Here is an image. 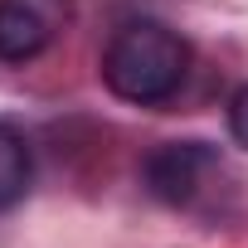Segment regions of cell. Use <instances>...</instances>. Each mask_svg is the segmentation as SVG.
I'll return each instance as SVG.
<instances>
[{
	"instance_id": "cell-1",
	"label": "cell",
	"mask_w": 248,
	"mask_h": 248,
	"mask_svg": "<svg viewBox=\"0 0 248 248\" xmlns=\"http://www.w3.org/2000/svg\"><path fill=\"white\" fill-rule=\"evenodd\" d=\"M190 73V44L161 25V20H132L122 25L102 54V83L112 97L132 107H156L180 93Z\"/></svg>"
},
{
	"instance_id": "cell-2",
	"label": "cell",
	"mask_w": 248,
	"mask_h": 248,
	"mask_svg": "<svg viewBox=\"0 0 248 248\" xmlns=\"http://www.w3.org/2000/svg\"><path fill=\"white\" fill-rule=\"evenodd\" d=\"M219 151L209 141H161L146 166H141V180L151 190V200L161 204H195L209 185V175H219Z\"/></svg>"
},
{
	"instance_id": "cell-3",
	"label": "cell",
	"mask_w": 248,
	"mask_h": 248,
	"mask_svg": "<svg viewBox=\"0 0 248 248\" xmlns=\"http://www.w3.org/2000/svg\"><path fill=\"white\" fill-rule=\"evenodd\" d=\"M73 20V0H0V63L39 59Z\"/></svg>"
},
{
	"instance_id": "cell-4",
	"label": "cell",
	"mask_w": 248,
	"mask_h": 248,
	"mask_svg": "<svg viewBox=\"0 0 248 248\" xmlns=\"http://www.w3.org/2000/svg\"><path fill=\"white\" fill-rule=\"evenodd\" d=\"M34 180V161H30V141L10 127V122H0V214L15 209L25 200Z\"/></svg>"
},
{
	"instance_id": "cell-5",
	"label": "cell",
	"mask_w": 248,
	"mask_h": 248,
	"mask_svg": "<svg viewBox=\"0 0 248 248\" xmlns=\"http://www.w3.org/2000/svg\"><path fill=\"white\" fill-rule=\"evenodd\" d=\"M229 137H233V141L248 151V83H243V88L229 97Z\"/></svg>"
}]
</instances>
